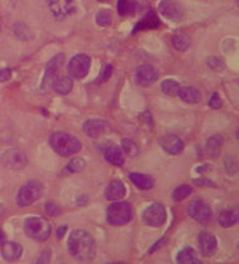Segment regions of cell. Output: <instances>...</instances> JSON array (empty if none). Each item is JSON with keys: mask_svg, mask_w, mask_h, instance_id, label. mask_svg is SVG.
<instances>
[{"mask_svg": "<svg viewBox=\"0 0 239 264\" xmlns=\"http://www.w3.org/2000/svg\"><path fill=\"white\" fill-rule=\"evenodd\" d=\"M46 211L49 215L57 216L61 214V208H59L56 203H53V201H48V203L46 204Z\"/></svg>", "mask_w": 239, "mask_h": 264, "instance_id": "obj_37", "label": "cell"}, {"mask_svg": "<svg viewBox=\"0 0 239 264\" xmlns=\"http://www.w3.org/2000/svg\"><path fill=\"white\" fill-rule=\"evenodd\" d=\"M68 250L79 261H91L96 255V241L88 231L76 229L68 236Z\"/></svg>", "mask_w": 239, "mask_h": 264, "instance_id": "obj_1", "label": "cell"}, {"mask_svg": "<svg viewBox=\"0 0 239 264\" xmlns=\"http://www.w3.org/2000/svg\"><path fill=\"white\" fill-rule=\"evenodd\" d=\"M143 220L146 225L159 228L166 220V210L163 204L154 203L144 210Z\"/></svg>", "mask_w": 239, "mask_h": 264, "instance_id": "obj_6", "label": "cell"}, {"mask_svg": "<svg viewBox=\"0 0 239 264\" xmlns=\"http://www.w3.org/2000/svg\"><path fill=\"white\" fill-rule=\"evenodd\" d=\"M236 138H238V140H239V129H238V132H236Z\"/></svg>", "mask_w": 239, "mask_h": 264, "instance_id": "obj_45", "label": "cell"}, {"mask_svg": "<svg viewBox=\"0 0 239 264\" xmlns=\"http://www.w3.org/2000/svg\"><path fill=\"white\" fill-rule=\"evenodd\" d=\"M130 180L134 185L140 190H149L155 185V181L151 176L145 175V174L140 173H133L130 174Z\"/></svg>", "mask_w": 239, "mask_h": 264, "instance_id": "obj_23", "label": "cell"}, {"mask_svg": "<svg viewBox=\"0 0 239 264\" xmlns=\"http://www.w3.org/2000/svg\"><path fill=\"white\" fill-rule=\"evenodd\" d=\"M209 107L213 109H219L221 107V99L218 93H213V96L209 99Z\"/></svg>", "mask_w": 239, "mask_h": 264, "instance_id": "obj_38", "label": "cell"}, {"mask_svg": "<svg viewBox=\"0 0 239 264\" xmlns=\"http://www.w3.org/2000/svg\"><path fill=\"white\" fill-rule=\"evenodd\" d=\"M96 23L99 27H108L112 23V14L111 12L107 9H102L97 13L96 16Z\"/></svg>", "mask_w": 239, "mask_h": 264, "instance_id": "obj_33", "label": "cell"}, {"mask_svg": "<svg viewBox=\"0 0 239 264\" xmlns=\"http://www.w3.org/2000/svg\"><path fill=\"white\" fill-rule=\"evenodd\" d=\"M4 240H6V234H4V231L2 230V228H0V244L3 243Z\"/></svg>", "mask_w": 239, "mask_h": 264, "instance_id": "obj_43", "label": "cell"}, {"mask_svg": "<svg viewBox=\"0 0 239 264\" xmlns=\"http://www.w3.org/2000/svg\"><path fill=\"white\" fill-rule=\"evenodd\" d=\"M104 159L113 166H123L125 164V154L117 146L111 145L104 150Z\"/></svg>", "mask_w": 239, "mask_h": 264, "instance_id": "obj_19", "label": "cell"}, {"mask_svg": "<svg viewBox=\"0 0 239 264\" xmlns=\"http://www.w3.org/2000/svg\"><path fill=\"white\" fill-rule=\"evenodd\" d=\"M218 221L223 228H229L239 223V208H231L223 210L218 216Z\"/></svg>", "mask_w": 239, "mask_h": 264, "instance_id": "obj_22", "label": "cell"}, {"mask_svg": "<svg viewBox=\"0 0 239 264\" xmlns=\"http://www.w3.org/2000/svg\"><path fill=\"white\" fill-rule=\"evenodd\" d=\"M98 2H102V3H108L109 0H98Z\"/></svg>", "mask_w": 239, "mask_h": 264, "instance_id": "obj_44", "label": "cell"}, {"mask_svg": "<svg viewBox=\"0 0 239 264\" xmlns=\"http://www.w3.org/2000/svg\"><path fill=\"white\" fill-rule=\"evenodd\" d=\"M199 249H200L201 254L204 256H211L215 253L216 248H218V241L213 234L208 233V231H201L198 236Z\"/></svg>", "mask_w": 239, "mask_h": 264, "instance_id": "obj_15", "label": "cell"}, {"mask_svg": "<svg viewBox=\"0 0 239 264\" xmlns=\"http://www.w3.org/2000/svg\"><path fill=\"white\" fill-rule=\"evenodd\" d=\"M108 124L101 118H89L83 123V132L88 138H101L108 131Z\"/></svg>", "mask_w": 239, "mask_h": 264, "instance_id": "obj_14", "label": "cell"}, {"mask_svg": "<svg viewBox=\"0 0 239 264\" xmlns=\"http://www.w3.org/2000/svg\"><path fill=\"white\" fill-rule=\"evenodd\" d=\"M176 263L179 264H198L200 260L198 259L195 250L190 246L183 248L176 255Z\"/></svg>", "mask_w": 239, "mask_h": 264, "instance_id": "obj_24", "label": "cell"}, {"mask_svg": "<svg viewBox=\"0 0 239 264\" xmlns=\"http://www.w3.org/2000/svg\"><path fill=\"white\" fill-rule=\"evenodd\" d=\"M51 86L57 94L64 96V94H68L69 92L72 91V88H73V82L67 76H57L56 78L53 79Z\"/></svg>", "mask_w": 239, "mask_h": 264, "instance_id": "obj_21", "label": "cell"}, {"mask_svg": "<svg viewBox=\"0 0 239 264\" xmlns=\"http://www.w3.org/2000/svg\"><path fill=\"white\" fill-rule=\"evenodd\" d=\"M194 184L198 186H215V184L209 179H196V180H194Z\"/></svg>", "mask_w": 239, "mask_h": 264, "instance_id": "obj_40", "label": "cell"}, {"mask_svg": "<svg viewBox=\"0 0 239 264\" xmlns=\"http://www.w3.org/2000/svg\"><path fill=\"white\" fill-rule=\"evenodd\" d=\"M64 61H66V56H64L63 53L56 54V56L49 59L46 66V73H44L43 84H42L44 88H46L48 84H52L53 79L58 76L59 71H61L62 67H63Z\"/></svg>", "mask_w": 239, "mask_h": 264, "instance_id": "obj_11", "label": "cell"}, {"mask_svg": "<svg viewBox=\"0 0 239 264\" xmlns=\"http://www.w3.org/2000/svg\"><path fill=\"white\" fill-rule=\"evenodd\" d=\"M14 33H16V36L18 37L19 39H22V41H28V39H31L32 37H33V34L29 31V28L24 23H17L16 26H14Z\"/></svg>", "mask_w": 239, "mask_h": 264, "instance_id": "obj_31", "label": "cell"}, {"mask_svg": "<svg viewBox=\"0 0 239 264\" xmlns=\"http://www.w3.org/2000/svg\"><path fill=\"white\" fill-rule=\"evenodd\" d=\"M188 214L199 224H208L211 219V209L201 199H194L188 205Z\"/></svg>", "mask_w": 239, "mask_h": 264, "instance_id": "obj_7", "label": "cell"}, {"mask_svg": "<svg viewBox=\"0 0 239 264\" xmlns=\"http://www.w3.org/2000/svg\"><path fill=\"white\" fill-rule=\"evenodd\" d=\"M46 2L51 13L57 19H66L77 12L73 0H46Z\"/></svg>", "mask_w": 239, "mask_h": 264, "instance_id": "obj_9", "label": "cell"}, {"mask_svg": "<svg viewBox=\"0 0 239 264\" xmlns=\"http://www.w3.org/2000/svg\"><path fill=\"white\" fill-rule=\"evenodd\" d=\"M2 255L6 260L8 261H17L23 254V246L21 244L16 243V241H7L4 240L2 243Z\"/></svg>", "mask_w": 239, "mask_h": 264, "instance_id": "obj_17", "label": "cell"}, {"mask_svg": "<svg viewBox=\"0 0 239 264\" xmlns=\"http://www.w3.org/2000/svg\"><path fill=\"white\" fill-rule=\"evenodd\" d=\"M51 260V249H46L38 259V263H48Z\"/></svg>", "mask_w": 239, "mask_h": 264, "instance_id": "obj_41", "label": "cell"}, {"mask_svg": "<svg viewBox=\"0 0 239 264\" xmlns=\"http://www.w3.org/2000/svg\"><path fill=\"white\" fill-rule=\"evenodd\" d=\"M221 146H223V139L221 136H211L206 141V154L209 155V158L216 159L220 155Z\"/></svg>", "mask_w": 239, "mask_h": 264, "instance_id": "obj_25", "label": "cell"}, {"mask_svg": "<svg viewBox=\"0 0 239 264\" xmlns=\"http://www.w3.org/2000/svg\"><path fill=\"white\" fill-rule=\"evenodd\" d=\"M91 68V57L87 54H77L69 61L68 73L76 79H82L87 76Z\"/></svg>", "mask_w": 239, "mask_h": 264, "instance_id": "obj_8", "label": "cell"}, {"mask_svg": "<svg viewBox=\"0 0 239 264\" xmlns=\"http://www.w3.org/2000/svg\"><path fill=\"white\" fill-rule=\"evenodd\" d=\"M158 79V71L150 64L138 67L135 72V81L141 87H150Z\"/></svg>", "mask_w": 239, "mask_h": 264, "instance_id": "obj_12", "label": "cell"}, {"mask_svg": "<svg viewBox=\"0 0 239 264\" xmlns=\"http://www.w3.org/2000/svg\"><path fill=\"white\" fill-rule=\"evenodd\" d=\"M0 28H2V23H0Z\"/></svg>", "mask_w": 239, "mask_h": 264, "instance_id": "obj_46", "label": "cell"}, {"mask_svg": "<svg viewBox=\"0 0 239 264\" xmlns=\"http://www.w3.org/2000/svg\"><path fill=\"white\" fill-rule=\"evenodd\" d=\"M112 71H113V68H112L111 64H107V66H104V68L102 69V73L99 74L98 79H97V83H104V82L108 81L109 77H111V74H112Z\"/></svg>", "mask_w": 239, "mask_h": 264, "instance_id": "obj_36", "label": "cell"}, {"mask_svg": "<svg viewBox=\"0 0 239 264\" xmlns=\"http://www.w3.org/2000/svg\"><path fill=\"white\" fill-rule=\"evenodd\" d=\"M121 146H123V151L125 155H128L129 158L134 159L139 155V148L133 140L130 139H124L123 143H121Z\"/></svg>", "mask_w": 239, "mask_h": 264, "instance_id": "obj_30", "label": "cell"}, {"mask_svg": "<svg viewBox=\"0 0 239 264\" xmlns=\"http://www.w3.org/2000/svg\"><path fill=\"white\" fill-rule=\"evenodd\" d=\"M24 231L29 238L37 241H44L51 235V224L42 216H31L24 221Z\"/></svg>", "mask_w": 239, "mask_h": 264, "instance_id": "obj_4", "label": "cell"}, {"mask_svg": "<svg viewBox=\"0 0 239 264\" xmlns=\"http://www.w3.org/2000/svg\"><path fill=\"white\" fill-rule=\"evenodd\" d=\"M191 191H193V189H191L190 186H188V185H180V186H178V188H176L175 190H174L173 199H174V200H175V201L184 200V199H186L189 195H190Z\"/></svg>", "mask_w": 239, "mask_h": 264, "instance_id": "obj_34", "label": "cell"}, {"mask_svg": "<svg viewBox=\"0 0 239 264\" xmlns=\"http://www.w3.org/2000/svg\"><path fill=\"white\" fill-rule=\"evenodd\" d=\"M125 195H126V186L124 185L123 181L120 180H112L111 183L107 185L106 190H104V196H106L107 200H111V201L121 200Z\"/></svg>", "mask_w": 239, "mask_h": 264, "instance_id": "obj_18", "label": "cell"}, {"mask_svg": "<svg viewBox=\"0 0 239 264\" xmlns=\"http://www.w3.org/2000/svg\"><path fill=\"white\" fill-rule=\"evenodd\" d=\"M171 42H173L174 48L181 52L186 51V49L189 48V46H190V39H189V37L186 36V34L181 33V32H178V33L174 34Z\"/></svg>", "mask_w": 239, "mask_h": 264, "instance_id": "obj_28", "label": "cell"}, {"mask_svg": "<svg viewBox=\"0 0 239 264\" xmlns=\"http://www.w3.org/2000/svg\"><path fill=\"white\" fill-rule=\"evenodd\" d=\"M178 96L180 97L181 101L185 102V103H188V104L199 103V102H200V99H201L200 92H199L198 89H196L195 87H193V86L180 87Z\"/></svg>", "mask_w": 239, "mask_h": 264, "instance_id": "obj_20", "label": "cell"}, {"mask_svg": "<svg viewBox=\"0 0 239 264\" xmlns=\"http://www.w3.org/2000/svg\"><path fill=\"white\" fill-rule=\"evenodd\" d=\"M43 184L38 180H31L24 184L17 194V204L19 206H29L43 195Z\"/></svg>", "mask_w": 239, "mask_h": 264, "instance_id": "obj_5", "label": "cell"}, {"mask_svg": "<svg viewBox=\"0 0 239 264\" xmlns=\"http://www.w3.org/2000/svg\"><path fill=\"white\" fill-rule=\"evenodd\" d=\"M206 63H208V66L210 67L213 71H223L224 68H225V64H224V62L221 61L220 58H218V57H210V58H208V61H206Z\"/></svg>", "mask_w": 239, "mask_h": 264, "instance_id": "obj_35", "label": "cell"}, {"mask_svg": "<svg viewBox=\"0 0 239 264\" xmlns=\"http://www.w3.org/2000/svg\"><path fill=\"white\" fill-rule=\"evenodd\" d=\"M49 145L53 151L63 158L76 155L82 149L81 141L67 132L57 131L49 136Z\"/></svg>", "mask_w": 239, "mask_h": 264, "instance_id": "obj_2", "label": "cell"}, {"mask_svg": "<svg viewBox=\"0 0 239 264\" xmlns=\"http://www.w3.org/2000/svg\"><path fill=\"white\" fill-rule=\"evenodd\" d=\"M12 78V69L2 68L0 69V82H7Z\"/></svg>", "mask_w": 239, "mask_h": 264, "instance_id": "obj_39", "label": "cell"}, {"mask_svg": "<svg viewBox=\"0 0 239 264\" xmlns=\"http://www.w3.org/2000/svg\"><path fill=\"white\" fill-rule=\"evenodd\" d=\"M2 163L12 170H19L27 165V156L17 149H11L3 154Z\"/></svg>", "mask_w": 239, "mask_h": 264, "instance_id": "obj_13", "label": "cell"}, {"mask_svg": "<svg viewBox=\"0 0 239 264\" xmlns=\"http://www.w3.org/2000/svg\"><path fill=\"white\" fill-rule=\"evenodd\" d=\"M66 230H67V225H62V226H59L58 228V230H57V239H58V240H61L62 238H63V235H64V233H66Z\"/></svg>", "mask_w": 239, "mask_h": 264, "instance_id": "obj_42", "label": "cell"}, {"mask_svg": "<svg viewBox=\"0 0 239 264\" xmlns=\"http://www.w3.org/2000/svg\"><path fill=\"white\" fill-rule=\"evenodd\" d=\"M159 19L156 17V14L154 12H149L138 24H136L135 29H134V33L139 31H143V29H153V28H158L159 27Z\"/></svg>", "mask_w": 239, "mask_h": 264, "instance_id": "obj_26", "label": "cell"}, {"mask_svg": "<svg viewBox=\"0 0 239 264\" xmlns=\"http://www.w3.org/2000/svg\"><path fill=\"white\" fill-rule=\"evenodd\" d=\"M161 89H163V92L166 96L174 97L178 96L180 86H179L178 82L174 81V79H165V81H163V83H161Z\"/></svg>", "mask_w": 239, "mask_h": 264, "instance_id": "obj_29", "label": "cell"}, {"mask_svg": "<svg viewBox=\"0 0 239 264\" xmlns=\"http://www.w3.org/2000/svg\"><path fill=\"white\" fill-rule=\"evenodd\" d=\"M139 8V4L133 0H118L117 2V12L121 17L130 16L135 13L136 9Z\"/></svg>", "mask_w": 239, "mask_h": 264, "instance_id": "obj_27", "label": "cell"}, {"mask_svg": "<svg viewBox=\"0 0 239 264\" xmlns=\"http://www.w3.org/2000/svg\"><path fill=\"white\" fill-rule=\"evenodd\" d=\"M106 219L113 226L125 225L133 219V206L128 201H116L107 208Z\"/></svg>", "mask_w": 239, "mask_h": 264, "instance_id": "obj_3", "label": "cell"}, {"mask_svg": "<svg viewBox=\"0 0 239 264\" xmlns=\"http://www.w3.org/2000/svg\"><path fill=\"white\" fill-rule=\"evenodd\" d=\"M159 12L164 18L171 22H181L184 19V8L176 0H161L159 4Z\"/></svg>", "mask_w": 239, "mask_h": 264, "instance_id": "obj_10", "label": "cell"}, {"mask_svg": "<svg viewBox=\"0 0 239 264\" xmlns=\"http://www.w3.org/2000/svg\"><path fill=\"white\" fill-rule=\"evenodd\" d=\"M86 168V163H84V160L82 158H76L73 159V160L69 161L68 165L66 166V171L67 173H71V174H74V173H81L83 169Z\"/></svg>", "mask_w": 239, "mask_h": 264, "instance_id": "obj_32", "label": "cell"}, {"mask_svg": "<svg viewBox=\"0 0 239 264\" xmlns=\"http://www.w3.org/2000/svg\"><path fill=\"white\" fill-rule=\"evenodd\" d=\"M160 146L165 153L170 155H178L184 150V143L176 135H165L160 139Z\"/></svg>", "mask_w": 239, "mask_h": 264, "instance_id": "obj_16", "label": "cell"}]
</instances>
